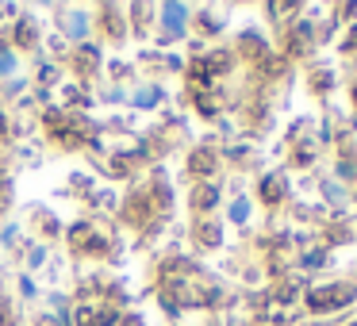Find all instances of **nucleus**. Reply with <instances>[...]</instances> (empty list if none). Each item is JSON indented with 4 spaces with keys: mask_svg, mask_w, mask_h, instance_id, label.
I'll list each match as a JSON object with an SVG mask.
<instances>
[{
    "mask_svg": "<svg viewBox=\"0 0 357 326\" xmlns=\"http://www.w3.org/2000/svg\"><path fill=\"white\" fill-rule=\"evenodd\" d=\"M284 192H288L284 177H265V180H261V200L269 203V208H277V203L284 200Z\"/></svg>",
    "mask_w": 357,
    "mask_h": 326,
    "instance_id": "2",
    "label": "nucleus"
},
{
    "mask_svg": "<svg viewBox=\"0 0 357 326\" xmlns=\"http://www.w3.org/2000/svg\"><path fill=\"white\" fill-rule=\"evenodd\" d=\"M8 65H12V58H8V54H0V73L8 70Z\"/></svg>",
    "mask_w": 357,
    "mask_h": 326,
    "instance_id": "6",
    "label": "nucleus"
},
{
    "mask_svg": "<svg viewBox=\"0 0 357 326\" xmlns=\"http://www.w3.org/2000/svg\"><path fill=\"white\" fill-rule=\"evenodd\" d=\"M326 81H331V73H326V70H315V77H311V88L323 96V93H326Z\"/></svg>",
    "mask_w": 357,
    "mask_h": 326,
    "instance_id": "4",
    "label": "nucleus"
},
{
    "mask_svg": "<svg viewBox=\"0 0 357 326\" xmlns=\"http://www.w3.org/2000/svg\"><path fill=\"white\" fill-rule=\"evenodd\" d=\"M342 50H346V54H357V27H354V31H349V39L342 42Z\"/></svg>",
    "mask_w": 357,
    "mask_h": 326,
    "instance_id": "5",
    "label": "nucleus"
},
{
    "mask_svg": "<svg viewBox=\"0 0 357 326\" xmlns=\"http://www.w3.org/2000/svg\"><path fill=\"white\" fill-rule=\"evenodd\" d=\"M349 326H357V323H349Z\"/></svg>",
    "mask_w": 357,
    "mask_h": 326,
    "instance_id": "7",
    "label": "nucleus"
},
{
    "mask_svg": "<svg viewBox=\"0 0 357 326\" xmlns=\"http://www.w3.org/2000/svg\"><path fill=\"white\" fill-rule=\"evenodd\" d=\"M357 300V288L349 280H338V284H326V288H315L307 295V307L315 315H326V311H338V307H349Z\"/></svg>",
    "mask_w": 357,
    "mask_h": 326,
    "instance_id": "1",
    "label": "nucleus"
},
{
    "mask_svg": "<svg viewBox=\"0 0 357 326\" xmlns=\"http://www.w3.org/2000/svg\"><path fill=\"white\" fill-rule=\"evenodd\" d=\"M357 234H354V223H338V226H326V242H354Z\"/></svg>",
    "mask_w": 357,
    "mask_h": 326,
    "instance_id": "3",
    "label": "nucleus"
}]
</instances>
